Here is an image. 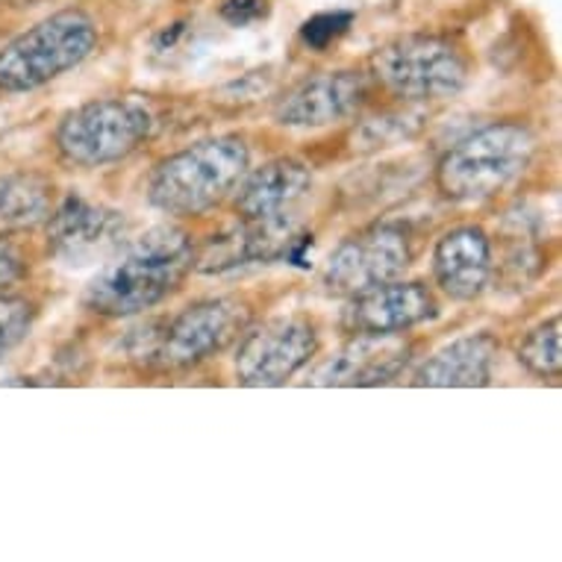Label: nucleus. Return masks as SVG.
Here are the masks:
<instances>
[{
	"instance_id": "22",
	"label": "nucleus",
	"mask_w": 562,
	"mask_h": 562,
	"mask_svg": "<svg viewBox=\"0 0 562 562\" xmlns=\"http://www.w3.org/2000/svg\"><path fill=\"white\" fill-rule=\"evenodd\" d=\"M27 254L21 248L19 241L0 233V292H7L10 286H15L19 280L27 277Z\"/></svg>"
},
{
	"instance_id": "23",
	"label": "nucleus",
	"mask_w": 562,
	"mask_h": 562,
	"mask_svg": "<svg viewBox=\"0 0 562 562\" xmlns=\"http://www.w3.org/2000/svg\"><path fill=\"white\" fill-rule=\"evenodd\" d=\"M268 3L266 0H224L222 19L233 27H248L254 21L266 19Z\"/></svg>"
},
{
	"instance_id": "6",
	"label": "nucleus",
	"mask_w": 562,
	"mask_h": 562,
	"mask_svg": "<svg viewBox=\"0 0 562 562\" xmlns=\"http://www.w3.org/2000/svg\"><path fill=\"white\" fill-rule=\"evenodd\" d=\"M369 77L397 101L430 103L460 94L471 65L451 38L413 33L380 45L369 59Z\"/></svg>"
},
{
	"instance_id": "21",
	"label": "nucleus",
	"mask_w": 562,
	"mask_h": 562,
	"mask_svg": "<svg viewBox=\"0 0 562 562\" xmlns=\"http://www.w3.org/2000/svg\"><path fill=\"white\" fill-rule=\"evenodd\" d=\"M353 24V12H318L301 24V42L310 50H327Z\"/></svg>"
},
{
	"instance_id": "4",
	"label": "nucleus",
	"mask_w": 562,
	"mask_h": 562,
	"mask_svg": "<svg viewBox=\"0 0 562 562\" xmlns=\"http://www.w3.org/2000/svg\"><path fill=\"white\" fill-rule=\"evenodd\" d=\"M250 310L239 297H210L186 306L166 322L150 324L142 336H133L130 360L154 371H186L201 366L239 341L248 330Z\"/></svg>"
},
{
	"instance_id": "8",
	"label": "nucleus",
	"mask_w": 562,
	"mask_h": 562,
	"mask_svg": "<svg viewBox=\"0 0 562 562\" xmlns=\"http://www.w3.org/2000/svg\"><path fill=\"white\" fill-rule=\"evenodd\" d=\"M413 236L404 224L378 222L350 233L330 250L322 283L330 295L350 297L404 277L413 266Z\"/></svg>"
},
{
	"instance_id": "20",
	"label": "nucleus",
	"mask_w": 562,
	"mask_h": 562,
	"mask_svg": "<svg viewBox=\"0 0 562 562\" xmlns=\"http://www.w3.org/2000/svg\"><path fill=\"white\" fill-rule=\"evenodd\" d=\"M38 318V304L27 295L0 292V362L27 341Z\"/></svg>"
},
{
	"instance_id": "15",
	"label": "nucleus",
	"mask_w": 562,
	"mask_h": 562,
	"mask_svg": "<svg viewBox=\"0 0 562 562\" xmlns=\"http://www.w3.org/2000/svg\"><path fill=\"white\" fill-rule=\"evenodd\" d=\"M492 239L480 224H460L439 236L434 248L436 286L457 304L477 301L492 283Z\"/></svg>"
},
{
	"instance_id": "19",
	"label": "nucleus",
	"mask_w": 562,
	"mask_h": 562,
	"mask_svg": "<svg viewBox=\"0 0 562 562\" xmlns=\"http://www.w3.org/2000/svg\"><path fill=\"white\" fill-rule=\"evenodd\" d=\"M422 121H425V115L413 110L383 112V115H374V119L362 121L360 127L353 130L350 142H353V148L357 150L395 148V145H404V142L418 136Z\"/></svg>"
},
{
	"instance_id": "17",
	"label": "nucleus",
	"mask_w": 562,
	"mask_h": 562,
	"mask_svg": "<svg viewBox=\"0 0 562 562\" xmlns=\"http://www.w3.org/2000/svg\"><path fill=\"white\" fill-rule=\"evenodd\" d=\"M56 206V186L38 171L0 175V233H24L50 218Z\"/></svg>"
},
{
	"instance_id": "18",
	"label": "nucleus",
	"mask_w": 562,
	"mask_h": 562,
	"mask_svg": "<svg viewBox=\"0 0 562 562\" xmlns=\"http://www.w3.org/2000/svg\"><path fill=\"white\" fill-rule=\"evenodd\" d=\"M562 322L560 315H553L548 322L536 324L533 330H527L516 350L518 366H525L533 378L539 380H560L562 374Z\"/></svg>"
},
{
	"instance_id": "3",
	"label": "nucleus",
	"mask_w": 562,
	"mask_h": 562,
	"mask_svg": "<svg viewBox=\"0 0 562 562\" xmlns=\"http://www.w3.org/2000/svg\"><path fill=\"white\" fill-rule=\"evenodd\" d=\"M536 148L539 142L527 124L518 121L483 124L439 157L434 171L436 189L451 203L488 201L509 189L533 166Z\"/></svg>"
},
{
	"instance_id": "1",
	"label": "nucleus",
	"mask_w": 562,
	"mask_h": 562,
	"mask_svg": "<svg viewBox=\"0 0 562 562\" xmlns=\"http://www.w3.org/2000/svg\"><path fill=\"white\" fill-rule=\"evenodd\" d=\"M194 271V241L183 227L159 224L124 241L89 280L80 304L103 318L148 313L175 295Z\"/></svg>"
},
{
	"instance_id": "11",
	"label": "nucleus",
	"mask_w": 562,
	"mask_h": 562,
	"mask_svg": "<svg viewBox=\"0 0 562 562\" xmlns=\"http://www.w3.org/2000/svg\"><path fill=\"white\" fill-rule=\"evenodd\" d=\"M369 75L360 71H322L292 86L274 106L280 127L322 130L353 119L369 103Z\"/></svg>"
},
{
	"instance_id": "16",
	"label": "nucleus",
	"mask_w": 562,
	"mask_h": 562,
	"mask_svg": "<svg viewBox=\"0 0 562 562\" xmlns=\"http://www.w3.org/2000/svg\"><path fill=\"white\" fill-rule=\"evenodd\" d=\"M498 350L501 345L492 333L460 336L430 353L409 383L427 389H483L492 383Z\"/></svg>"
},
{
	"instance_id": "10",
	"label": "nucleus",
	"mask_w": 562,
	"mask_h": 562,
	"mask_svg": "<svg viewBox=\"0 0 562 562\" xmlns=\"http://www.w3.org/2000/svg\"><path fill=\"white\" fill-rule=\"evenodd\" d=\"M127 218L106 203L68 192L45 222L47 250L65 266H92L124 245Z\"/></svg>"
},
{
	"instance_id": "2",
	"label": "nucleus",
	"mask_w": 562,
	"mask_h": 562,
	"mask_svg": "<svg viewBox=\"0 0 562 562\" xmlns=\"http://www.w3.org/2000/svg\"><path fill=\"white\" fill-rule=\"evenodd\" d=\"M250 168L241 136H210L159 159L148 177V203L168 218H192L215 210Z\"/></svg>"
},
{
	"instance_id": "13",
	"label": "nucleus",
	"mask_w": 562,
	"mask_h": 562,
	"mask_svg": "<svg viewBox=\"0 0 562 562\" xmlns=\"http://www.w3.org/2000/svg\"><path fill=\"white\" fill-rule=\"evenodd\" d=\"M413 345L404 333H350L333 357L310 371V386H386L406 369Z\"/></svg>"
},
{
	"instance_id": "5",
	"label": "nucleus",
	"mask_w": 562,
	"mask_h": 562,
	"mask_svg": "<svg viewBox=\"0 0 562 562\" xmlns=\"http://www.w3.org/2000/svg\"><path fill=\"white\" fill-rule=\"evenodd\" d=\"M98 50V24L83 10H59L0 47V94L36 92Z\"/></svg>"
},
{
	"instance_id": "9",
	"label": "nucleus",
	"mask_w": 562,
	"mask_h": 562,
	"mask_svg": "<svg viewBox=\"0 0 562 562\" xmlns=\"http://www.w3.org/2000/svg\"><path fill=\"white\" fill-rule=\"evenodd\" d=\"M233 357L236 383L248 389L283 386L318 353V330L304 315H280L248 327Z\"/></svg>"
},
{
	"instance_id": "12",
	"label": "nucleus",
	"mask_w": 562,
	"mask_h": 562,
	"mask_svg": "<svg viewBox=\"0 0 562 562\" xmlns=\"http://www.w3.org/2000/svg\"><path fill=\"white\" fill-rule=\"evenodd\" d=\"M439 301L422 280H389L360 295H350L341 310V330L348 333H406L418 324L434 322Z\"/></svg>"
},
{
	"instance_id": "7",
	"label": "nucleus",
	"mask_w": 562,
	"mask_h": 562,
	"mask_svg": "<svg viewBox=\"0 0 562 562\" xmlns=\"http://www.w3.org/2000/svg\"><path fill=\"white\" fill-rule=\"evenodd\" d=\"M154 112L136 98H98L65 112L54 130L56 154L75 168L112 166L154 136Z\"/></svg>"
},
{
	"instance_id": "14",
	"label": "nucleus",
	"mask_w": 562,
	"mask_h": 562,
	"mask_svg": "<svg viewBox=\"0 0 562 562\" xmlns=\"http://www.w3.org/2000/svg\"><path fill=\"white\" fill-rule=\"evenodd\" d=\"M313 189V171L301 159H268L266 166L248 168L233 189L236 222H262L297 213V206Z\"/></svg>"
}]
</instances>
